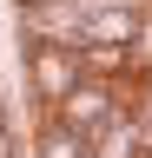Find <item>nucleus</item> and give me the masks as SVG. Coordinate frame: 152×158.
Returning a JSON list of instances; mask_svg holds the SVG:
<instances>
[{"mask_svg": "<svg viewBox=\"0 0 152 158\" xmlns=\"http://www.w3.org/2000/svg\"><path fill=\"white\" fill-rule=\"evenodd\" d=\"M20 73H27V118L33 112H53L86 79L80 46H66V40H33V33H20Z\"/></svg>", "mask_w": 152, "mask_h": 158, "instance_id": "1", "label": "nucleus"}, {"mask_svg": "<svg viewBox=\"0 0 152 158\" xmlns=\"http://www.w3.org/2000/svg\"><path fill=\"white\" fill-rule=\"evenodd\" d=\"M53 112H60L66 125H73V132H80L86 145H93V138H99V132L112 125V118H126V99L112 92L106 79H80V86H73V92H66V99H60Z\"/></svg>", "mask_w": 152, "mask_h": 158, "instance_id": "2", "label": "nucleus"}, {"mask_svg": "<svg viewBox=\"0 0 152 158\" xmlns=\"http://www.w3.org/2000/svg\"><path fill=\"white\" fill-rule=\"evenodd\" d=\"M139 152H145V125H139L132 112H126V118H112V125L86 145V158H139Z\"/></svg>", "mask_w": 152, "mask_h": 158, "instance_id": "3", "label": "nucleus"}, {"mask_svg": "<svg viewBox=\"0 0 152 158\" xmlns=\"http://www.w3.org/2000/svg\"><path fill=\"white\" fill-rule=\"evenodd\" d=\"M33 7H46V0H7V13H33Z\"/></svg>", "mask_w": 152, "mask_h": 158, "instance_id": "4", "label": "nucleus"}]
</instances>
